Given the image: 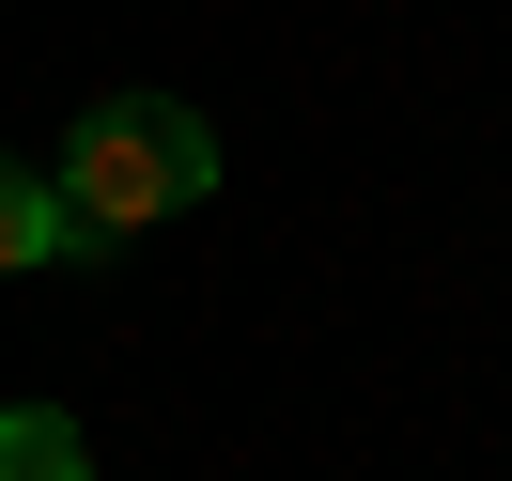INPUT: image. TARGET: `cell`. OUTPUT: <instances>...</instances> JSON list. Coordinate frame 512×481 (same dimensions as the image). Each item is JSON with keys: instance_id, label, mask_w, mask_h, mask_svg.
I'll return each mask as SVG.
<instances>
[{"instance_id": "obj_1", "label": "cell", "mask_w": 512, "mask_h": 481, "mask_svg": "<svg viewBox=\"0 0 512 481\" xmlns=\"http://www.w3.org/2000/svg\"><path fill=\"white\" fill-rule=\"evenodd\" d=\"M63 233L94 249V233H156V218H187L202 187H218V125L202 109H171V94H109L94 125L63 140Z\"/></svg>"}, {"instance_id": "obj_2", "label": "cell", "mask_w": 512, "mask_h": 481, "mask_svg": "<svg viewBox=\"0 0 512 481\" xmlns=\"http://www.w3.org/2000/svg\"><path fill=\"white\" fill-rule=\"evenodd\" d=\"M0 481H94V435H78L63 404H16L0 419Z\"/></svg>"}, {"instance_id": "obj_3", "label": "cell", "mask_w": 512, "mask_h": 481, "mask_svg": "<svg viewBox=\"0 0 512 481\" xmlns=\"http://www.w3.org/2000/svg\"><path fill=\"white\" fill-rule=\"evenodd\" d=\"M63 249H78V233H63V187L0 156V264H63Z\"/></svg>"}]
</instances>
